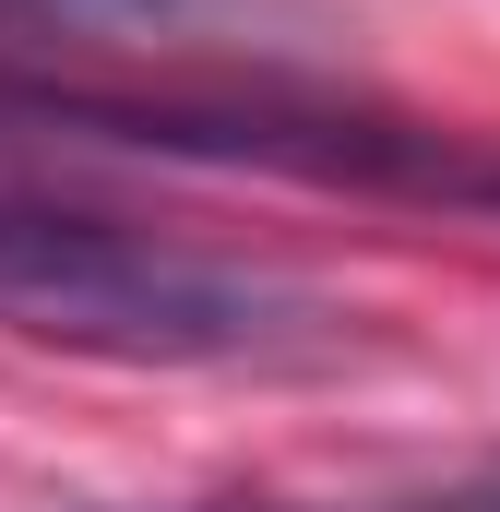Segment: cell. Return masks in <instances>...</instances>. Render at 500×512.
Here are the masks:
<instances>
[{
    "label": "cell",
    "mask_w": 500,
    "mask_h": 512,
    "mask_svg": "<svg viewBox=\"0 0 500 512\" xmlns=\"http://www.w3.org/2000/svg\"><path fill=\"white\" fill-rule=\"evenodd\" d=\"M0 322L24 346L108 358V370H334L358 358L346 298L274 262L131 227V215L48 203V191H0Z\"/></svg>",
    "instance_id": "obj_1"
},
{
    "label": "cell",
    "mask_w": 500,
    "mask_h": 512,
    "mask_svg": "<svg viewBox=\"0 0 500 512\" xmlns=\"http://www.w3.org/2000/svg\"><path fill=\"white\" fill-rule=\"evenodd\" d=\"M0 24L96 60H215V72H322L346 48L334 0H0Z\"/></svg>",
    "instance_id": "obj_2"
},
{
    "label": "cell",
    "mask_w": 500,
    "mask_h": 512,
    "mask_svg": "<svg viewBox=\"0 0 500 512\" xmlns=\"http://www.w3.org/2000/svg\"><path fill=\"white\" fill-rule=\"evenodd\" d=\"M441 512H500V477H477V489H453Z\"/></svg>",
    "instance_id": "obj_3"
}]
</instances>
